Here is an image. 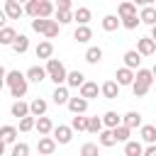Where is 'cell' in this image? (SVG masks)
I'll list each match as a JSON object with an SVG mask.
<instances>
[{
    "label": "cell",
    "mask_w": 156,
    "mask_h": 156,
    "mask_svg": "<svg viewBox=\"0 0 156 156\" xmlns=\"http://www.w3.org/2000/svg\"><path fill=\"white\" fill-rule=\"evenodd\" d=\"M151 83H154V73L146 71V68H139V71H136V78H134V85H132L134 98H144V95L149 93Z\"/></svg>",
    "instance_id": "6da1fadb"
},
{
    "label": "cell",
    "mask_w": 156,
    "mask_h": 156,
    "mask_svg": "<svg viewBox=\"0 0 156 156\" xmlns=\"http://www.w3.org/2000/svg\"><path fill=\"white\" fill-rule=\"evenodd\" d=\"M46 73H49V78H51L56 85H63V83L68 80L66 66H63L58 58H49V61H46Z\"/></svg>",
    "instance_id": "7a4b0ae2"
},
{
    "label": "cell",
    "mask_w": 156,
    "mask_h": 156,
    "mask_svg": "<svg viewBox=\"0 0 156 156\" xmlns=\"http://www.w3.org/2000/svg\"><path fill=\"white\" fill-rule=\"evenodd\" d=\"M37 151H39V156H54V151H56V139H54V136H41L39 144H37Z\"/></svg>",
    "instance_id": "3957f363"
},
{
    "label": "cell",
    "mask_w": 156,
    "mask_h": 156,
    "mask_svg": "<svg viewBox=\"0 0 156 156\" xmlns=\"http://www.w3.org/2000/svg\"><path fill=\"white\" fill-rule=\"evenodd\" d=\"M136 51H139L141 56H151V54L156 51V41H154L151 37H141V39H136Z\"/></svg>",
    "instance_id": "277c9868"
},
{
    "label": "cell",
    "mask_w": 156,
    "mask_h": 156,
    "mask_svg": "<svg viewBox=\"0 0 156 156\" xmlns=\"http://www.w3.org/2000/svg\"><path fill=\"white\" fill-rule=\"evenodd\" d=\"M115 78H117V85H134V78H136V73H134V71H129L127 66H122V68H117Z\"/></svg>",
    "instance_id": "5b68a950"
},
{
    "label": "cell",
    "mask_w": 156,
    "mask_h": 156,
    "mask_svg": "<svg viewBox=\"0 0 156 156\" xmlns=\"http://www.w3.org/2000/svg\"><path fill=\"white\" fill-rule=\"evenodd\" d=\"M100 93H102L105 100H115V98H119V85H117V80H107V83H102V85H100Z\"/></svg>",
    "instance_id": "8992f818"
},
{
    "label": "cell",
    "mask_w": 156,
    "mask_h": 156,
    "mask_svg": "<svg viewBox=\"0 0 156 156\" xmlns=\"http://www.w3.org/2000/svg\"><path fill=\"white\" fill-rule=\"evenodd\" d=\"M54 139H56V144H68V141L73 139V129L66 127V124H58V127L54 129Z\"/></svg>",
    "instance_id": "52a82bcc"
},
{
    "label": "cell",
    "mask_w": 156,
    "mask_h": 156,
    "mask_svg": "<svg viewBox=\"0 0 156 156\" xmlns=\"http://www.w3.org/2000/svg\"><path fill=\"white\" fill-rule=\"evenodd\" d=\"M5 15H7L10 20H20V17L24 15V7H22L20 2H15V0H5Z\"/></svg>",
    "instance_id": "ba28073f"
},
{
    "label": "cell",
    "mask_w": 156,
    "mask_h": 156,
    "mask_svg": "<svg viewBox=\"0 0 156 156\" xmlns=\"http://www.w3.org/2000/svg\"><path fill=\"white\" fill-rule=\"evenodd\" d=\"M27 80H32V83H41V80H46L49 78V73H46V68H41V66H32V68H27Z\"/></svg>",
    "instance_id": "9c48e42d"
},
{
    "label": "cell",
    "mask_w": 156,
    "mask_h": 156,
    "mask_svg": "<svg viewBox=\"0 0 156 156\" xmlns=\"http://www.w3.org/2000/svg\"><path fill=\"white\" fill-rule=\"evenodd\" d=\"M139 63H141V54H139L136 49H129V51L124 54V66H127L129 71H134V68H139Z\"/></svg>",
    "instance_id": "30bf717a"
},
{
    "label": "cell",
    "mask_w": 156,
    "mask_h": 156,
    "mask_svg": "<svg viewBox=\"0 0 156 156\" xmlns=\"http://www.w3.org/2000/svg\"><path fill=\"white\" fill-rule=\"evenodd\" d=\"M68 110H71L73 115H83V112L88 110V100L80 98V95H78V98H71V100H68Z\"/></svg>",
    "instance_id": "8fae6325"
},
{
    "label": "cell",
    "mask_w": 156,
    "mask_h": 156,
    "mask_svg": "<svg viewBox=\"0 0 156 156\" xmlns=\"http://www.w3.org/2000/svg\"><path fill=\"white\" fill-rule=\"evenodd\" d=\"M17 37H20V34H17L12 27H2V29H0V44H5V46H12V44L17 41Z\"/></svg>",
    "instance_id": "7c38bea8"
},
{
    "label": "cell",
    "mask_w": 156,
    "mask_h": 156,
    "mask_svg": "<svg viewBox=\"0 0 156 156\" xmlns=\"http://www.w3.org/2000/svg\"><path fill=\"white\" fill-rule=\"evenodd\" d=\"M10 112H12V117H20V119H24V117H29V115H32L29 105H27V102H22V100H17V102L10 107Z\"/></svg>",
    "instance_id": "4fadbf2b"
},
{
    "label": "cell",
    "mask_w": 156,
    "mask_h": 156,
    "mask_svg": "<svg viewBox=\"0 0 156 156\" xmlns=\"http://www.w3.org/2000/svg\"><path fill=\"white\" fill-rule=\"evenodd\" d=\"M136 15V5L134 2H119L117 7V17L119 20H127V17H134Z\"/></svg>",
    "instance_id": "5bb4252c"
},
{
    "label": "cell",
    "mask_w": 156,
    "mask_h": 156,
    "mask_svg": "<svg viewBox=\"0 0 156 156\" xmlns=\"http://www.w3.org/2000/svg\"><path fill=\"white\" fill-rule=\"evenodd\" d=\"M34 51H37V58H46V61H49L51 54H54V44H51V41H39Z\"/></svg>",
    "instance_id": "9a60e30c"
},
{
    "label": "cell",
    "mask_w": 156,
    "mask_h": 156,
    "mask_svg": "<svg viewBox=\"0 0 156 156\" xmlns=\"http://www.w3.org/2000/svg\"><path fill=\"white\" fill-rule=\"evenodd\" d=\"M98 93H100V88H98V83H93V80H85V85L80 88V98H85V100L98 98Z\"/></svg>",
    "instance_id": "2e32d148"
},
{
    "label": "cell",
    "mask_w": 156,
    "mask_h": 156,
    "mask_svg": "<svg viewBox=\"0 0 156 156\" xmlns=\"http://www.w3.org/2000/svg\"><path fill=\"white\" fill-rule=\"evenodd\" d=\"M51 98H54V102H56V105H68V100H71V98H68V88H66V85H56V90L51 93Z\"/></svg>",
    "instance_id": "e0dca14e"
},
{
    "label": "cell",
    "mask_w": 156,
    "mask_h": 156,
    "mask_svg": "<svg viewBox=\"0 0 156 156\" xmlns=\"http://www.w3.org/2000/svg\"><path fill=\"white\" fill-rule=\"evenodd\" d=\"M29 110H32V117H44L46 115V100H41V98H37V100H32L29 102Z\"/></svg>",
    "instance_id": "ac0fdd59"
},
{
    "label": "cell",
    "mask_w": 156,
    "mask_h": 156,
    "mask_svg": "<svg viewBox=\"0 0 156 156\" xmlns=\"http://www.w3.org/2000/svg\"><path fill=\"white\" fill-rule=\"evenodd\" d=\"M139 17H141V22H144V24H151V27H156V7H151V5L141 7Z\"/></svg>",
    "instance_id": "d6986e66"
},
{
    "label": "cell",
    "mask_w": 156,
    "mask_h": 156,
    "mask_svg": "<svg viewBox=\"0 0 156 156\" xmlns=\"http://www.w3.org/2000/svg\"><path fill=\"white\" fill-rule=\"evenodd\" d=\"M73 39H76L78 44H85V41H90V39H93V29H90V27H76Z\"/></svg>",
    "instance_id": "ffe728a7"
},
{
    "label": "cell",
    "mask_w": 156,
    "mask_h": 156,
    "mask_svg": "<svg viewBox=\"0 0 156 156\" xmlns=\"http://www.w3.org/2000/svg\"><path fill=\"white\" fill-rule=\"evenodd\" d=\"M66 85H68V88H83V85H85V76H83L80 71H71Z\"/></svg>",
    "instance_id": "44dd1931"
},
{
    "label": "cell",
    "mask_w": 156,
    "mask_h": 156,
    "mask_svg": "<svg viewBox=\"0 0 156 156\" xmlns=\"http://www.w3.org/2000/svg\"><path fill=\"white\" fill-rule=\"evenodd\" d=\"M102 122H105V127H107V129H117V127L122 124V117H119L117 112H112V110H110V112H105V115H102Z\"/></svg>",
    "instance_id": "7402d4cb"
},
{
    "label": "cell",
    "mask_w": 156,
    "mask_h": 156,
    "mask_svg": "<svg viewBox=\"0 0 156 156\" xmlns=\"http://www.w3.org/2000/svg\"><path fill=\"white\" fill-rule=\"evenodd\" d=\"M122 124H124V127H129V129H134V127H144V124H141V115H139V112H127V115L122 117Z\"/></svg>",
    "instance_id": "603a6c76"
},
{
    "label": "cell",
    "mask_w": 156,
    "mask_h": 156,
    "mask_svg": "<svg viewBox=\"0 0 156 156\" xmlns=\"http://www.w3.org/2000/svg\"><path fill=\"white\" fill-rule=\"evenodd\" d=\"M0 136H2V144H5V146H7V144H12V141L17 139V127L5 124V127L0 129Z\"/></svg>",
    "instance_id": "cb8c5ba5"
},
{
    "label": "cell",
    "mask_w": 156,
    "mask_h": 156,
    "mask_svg": "<svg viewBox=\"0 0 156 156\" xmlns=\"http://www.w3.org/2000/svg\"><path fill=\"white\" fill-rule=\"evenodd\" d=\"M98 144H100V146H105V149L115 146V144H117V139H115L112 129H105V132H100V134H98Z\"/></svg>",
    "instance_id": "d4e9b609"
},
{
    "label": "cell",
    "mask_w": 156,
    "mask_h": 156,
    "mask_svg": "<svg viewBox=\"0 0 156 156\" xmlns=\"http://www.w3.org/2000/svg\"><path fill=\"white\" fill-rule=\"evenodd\" d=\"M73 20L78 22V27H88V22H90V10H88V7H78V10L73 12Z\"/></svg>",
    "instance_id": "484cf974"
},
{
    "label": "cell",
    "mask_w": 156,
    "mask_h": 156,
    "mask_svg": "<svg viewBox=\"0 0 156 156\" xmlns=\"http://www.w3.org/2000/svg\"><path fill=\"white\" fill-rule=\"evenodd\" d=\"M119 24H122V20H119L117 15H105V17H102V29H105V32H115Z\"/></svg>",
    "instance_id": "4316f807"
},
{
    "label": "cell",
    "mask_w": 156,
    "mask_h": 156,
    "mask_svg": "<svg viewBox=\"0 0 156 156\" xmlns=\"http://www.w3.org/2000/svg\"><path fill=\"white\" fill-rule=\"evenodd\" d=\"M88 124H90V117H83V115H76L71 119V129L76 132H88Z\"/></svg>",
    "instance_id": "83f0119b"
},
{
    "label": "cell",
    "mask_w": 156,
    "mask_h": 156,
    "mask_svg": "<svg viewBox=\"0 0 156 156\" xmlns=\"http://www.w3.org/2000/svg\"><path fill=\"white\" fill-rule=\"evenodd\" d=\"M54 129H56V127L51 124V119H49V117H39V119H37V132H39L41 136H46V134H51Z\"/></svg>",
    "instance_id": "f1b7e54d"
},
{
    "label": "cell",
    "mask_w": 156,
    "mask_h": 156,
    "mask_svg": "<svg viewBox=\"0 0 156 156\" xmlns=\"http://www.w3.org/2000/svg\"><path fill=\"white\" fill-rule=\"evenodd\" d=\"M139 136H141L146 144H154V141H156V127H154V124H144V127L139 129Z\"/></svg>",
    "instance_id": "f546056e"
},
{
    "label": "cell",
    "mask_w": 156,
    "mask_h": 156,
    "mask_svg": "<svg viewBox=\"0 0 156 156\" xmlns=\"http://www.w3.org/2000/svg\"><path fill=\"white\" fill-rule=\"evenodd\" d=\"M124 156H144V146L139 141H127L124 144Z\"/></svg>",
    "instance_id": "4dcf8cb0"
},
{
    "label": "cell",
    "mask_w": 156,
    "mask_h": 156,
    "mask_svg": "<svg viewBox=\"0 0 156 156\" xmlns=\"http://www.w3.org/2000/svg\"><path fill=\"white\" fill-rule=\"evenodd\" d=\"M54 10H56V5H54V2H49V0H41V2H39V20H49Z\"/></svg>",
    "instance_id": "1f68e13d"
},
{
    "label": "cell",
    "mask_w": 156,
    "mask_h": 156,
    "mask_svg": "<svg viewBox=\"0 0 156 156\" xmlns=\"http://www.w3.org/2000/svg\"><path fill=\"white\" fill-rule=\"evenodd\" d=\"M100 58H102V49L100 46H90L85 51V61L88 63H100Z\"/></svg>",
    "instance_id": "d6a6232c"
},
{
    "label": "cell",
    "mask_w": 156,
    "mask_h": 156,
    "mask_svg": "<svg viewBox=\"0 0 156 156\" xmlns=\"http://www.w3.org/2000/svg\"><path fill=\"white\" fill-rule=\"evenodd\" d=\"M24 93H27V76H24L17 85H12V88H10V95H12V98H17V100H20V98H24Z\"/></svg>",
    "instance_id": "836d02e7"
},
{
    "label": "cell",
    "mask_w": 156,
    "mask_h": 156,
    "mask_svg": "<svg viewBox=\"0 0 156 156\" xmlns=\"http://www.w3.org/2000/svg\"><path fill=\"white\" fill-rule=\"evenodd\" d=\"M112 134H115V139H117V141H124V144H127V141H132V139H129L132 129H129V127H124V124H119L117 129H112Z\"/></svg>",
    "instance_id": "e575fe53"
},
{
    "label": "cell",
    "mask_w": 156,
    "mask_h": 156,
    "mask_svg": "<svg viewBox=\"0 0 156 156\" xmlns=\"http://www.w3.org/2000/svg\"><path fill=\"white\" fill-rule=\"evenodd\" d=\"M88 132H90V134H100V132H105V122H102V117H90Z\"/></svg>",
    "instance_id": "d590c367"
},
{
    "label": "cell",
    "mask_w": 156,
    "mask_h": 156,
    "mask_svg": "<svg viewBox=\"0 0 156 156\" xmlns=\"http://www.w3.org/2000/svg\"><path fill=\"white\" fill-rule=\"evenodd\" d=\"M49 27H51V20H39V17H37V20H32V29H34V32H39V34H46V29H49Z\"/></svg>",
    "instance_id": "8d00e7d4"
},
{
    "label": "cell",
    "mask_w": 156,
    "mask_h": 156,
    "mask_svg": "<svg viewBox=\"0 0 156 156\" xmlns=\"http://www.w3.org/2000/svg\"><path fill=\"white\" fill-rule=\"evenodd\" d=\"M12 49H15L17 54H24V51L29 49V39H27V34H20V37H17V41L12 44Z\"/></svg>",
    "instance_id": "74e56055"
},
{
    "label": "cell",
    "mask_w": 156,
    "mask_h": 156,
    "mask_svg": "<svg viewBox=\"0 0 156 156\" xmlns=\"http://www.w3.org/2000/svg\"><path fill=\"white\" fill-rule=\"evenodd\" d=\"M39 2H41V0H29V2L24 5V12H27L32 20H37V17H39Z\"/></svg>",
    "instance_id": "f35d334b"
},
{
    "label": "cell",
    "mask_w": 156,
    "mask_h": 156,
    "mask_svg": "<svg viewBox=\"0 0 156 156\" xmlns=\"http://www.w3.org/2000/svg\"><path fill=\"white\" fill-rule=\"evenodd\" d=\"M22 78H24V76H22L20 71H7V76H5V85H7V88H12V85H17Z\"/></svg>",
    "instance_id": "ab89813d"
},
{
    "label": "cell",
    "mask_w": 156,
    "mask_h": 156,
    "mask_svg": "<svg viewBox=\"0 0 156 156\" xmlns=\"http://www.w3.org/2000/svg\"><path fill=\"white\" fill-rule=\"evenodd\" d=\"M80 156H100V149H98V144H93V141L83 144V146H80Z\"/></svg>",
    "instance_id": "60d3db41"
},
{
    "label": "cell",
    "mask_w": 156,
    "mask_h": 156,
    "mask_svg": "<svg viewBox=\"0 0 156 156\" xmlns=\"http://www.w3.org/2000/svg\"><path fill=\"white\" fill-rule=\"evenodd\" d=\"M29 129H37V117H24V119H20V132H29Z\"/></svg>",
    "instance_id": "b9f144b4"
},
{
    "label": "cell",
    "mask_w": 156,
    "mask_h": 156,
    "mask_svg": "<svg viewBox=\"0 0 156 156\" xmlns=\"http://www.w3.org/2000/svg\"><path fill=\"white\" fill-rule=\"evenodd\" d=\"M58 32H61V24H58L56 20H51V27H49V29H46V34H44V37H46V41H49V39H54V37H58Z\"/></svg>",
    "instance_id": "7bdbcfd3"
},
{
    "label": "cell",
    "mask_w": 156,
    "mask_h": 156,
    "mask_svg": "<svg viewBox=\"0 0 156 156\" xmlns=\"http://www.w3.org/2000/svg\"><path fill=\"white\" fill-rule=\"evenodd\" d=\"M12 156H29V146H27L24 141L15 144V146H12Z\"/></svg>",
    "instance_id": "ee69618b"
},
{
    "label": "cell",
    "mask_w": 156,
    "mask_h": 156,
    "mask_svg": "<svg viewBox=\"0 0 156 156\" xmlns=\"http://www.w3.org/2000/svg\"><path fill=\"white\" fill-rule=\"evenodd\" d=\"M141 22V17L139 15H134V17H127V20H122V27H127V29H136V24Z\"/></svg>",
    "instance_id": "f6af8a7d"
},
{
    "label": "cell",
    "mask_w": 156,
    "mask_h": 156,
    "mask_svg": "<svg viewBox=\"0 0 156 156\" xmlns=\"http://www.w3.org/2000/svg\"><path fill=\"white\" fill-rule=\"evenodd\" d=\"M56 22H58V24H68V22H73V12H56Z\"/></svg>",
    "instance_id": "bcb514c9"
},
{
    "label": "cell",
    "mask_w": 156,
    "mask_h": 156,
    "mask_svg": "<svg viewBox=\"0 0 156 156\" xmlns=\"http://www.w3.org/2000/svg\"><path fill=\"white\" fill-rule=\"evenodd\" d=\"M71 7H73L71 0H58L56 2V12H71Z\"/></svg>",
    "instance_id": "7dc6e473"
},
{
    "label": "cell",
    "mask_w": 156,
    "mask_h": 156,
    "mask_svg": "<svg viewBox=\"0 0 156 156\" xmlns=\"http://www.w3.org/2000/svg\"><path fill=\"white\" fill-rule=\"evenodd\" d=\"M144 156H156V146H149V149H144Z\"/></svg>",
    "instance_id": "c3c4849f"
},
{
    "label": "cell",
    "mask_w": 156,
    "mask_h": 156,
    "mask_svg": "<svg viewBox=\"0 0 156 156\" xmlns=\"http://www.w3.org/2000/svg\"><path fill=\"white\" fill-rule=\"evenodd\" d=\"M151 39L156 41V27H151Z\"/></svg>",
    "instance_id": "681fc988"
},
{
    "label": "cell",
    "mask_w": 156,
    "mask_h": 156,
    "mask_svg": "<svg viewBox=\"0 0 156 156\" xmlns=\"http://www.w3.org/2000/svg\"><path fill=\"white\" fill-rule=\"evenodd\" d=\"M151 73H154V78H156V63H154V68H151Z\"/></svg>",
    "instance_id": "f907efd6"
}]
</instances>
